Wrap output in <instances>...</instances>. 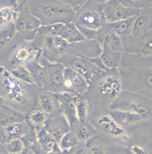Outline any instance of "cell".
I'll return each mask as SVG.
<instances>
[{
	"instance_id": "1",
	"label": "cell",
	"mask_w": 152,
	"mask_h": 154,
	"mask_svg": "<svg viewBox=\"0 0 152 154\" xmlns=\"http://www.w3.org/2000/svg\"><path fill=\"white\" fill-rule=\"evenodd\" d=\"M118 71L123 90L152 100V58L123 52Z\"/></svg>"
},
{
	"instance_id": "2",
	"label": "cell",
	"mask_w": 152,
	"mask_h": 154,
	"mask_svg": "<svg viewBox=\"0 0 152 154\" xmlns=\"http://www.w3.org/2000/svg\"><path fill=\"white\" fill-rule=\"evenodd\" d=\"M40 89L36 85L20 81L5 69H0V96L5 106L26 114L38 107Z\"/></svg>"
},
{
	"instance_id": "3",
	"label": "cell",
	"mask_w": 152,
	"mask_h": 154,
	"mask_svg": "<svg viewBox=\"0 0 152 154\" xmlns=\"http://www.w3.org/2000/svg\"><path fill=\"white\" fill-rule=\"evenodd\" d=\"M123 91L118 69L103 72L89 85L84 94L90 105L110 110L111 105Z\"/></svg>"
},
{
	"instance_id": "4",
	"label": "cell",
	"mask_w": 152,
	"mask_h": 154,
	"mask_svg": "<svg viewBox=\"0 0 152 154\" xmlns=\"http://www.w3.org/2000/svg\"><path fill=\"white\" fill-rule=\"evenodd\" d=\"M88 121L94 126L96 136L103 143H115L127 147L130 146L129 128L119 125L112 119L109 110L89 104Z\"/></svg>"
},
{
	"instance_id": "5",
	"label": "cell",
	"mask_w": 152,
	"mask_h": 154,
	"mask_svg": "<svg viewBox=\"0 0 152 154\" xmlns=\"http://www.w3.org/2000/svg\"><path fill=\"white\" fill-rule=\"evenodd\" d=\"M32 14L41 21V26L73 22L75 13L64 0L28 1Z\"/></svg>"
},
{
	"instance_id": "6",
	"label": "cell",
	"mask_w": 152,
	"mask_h": 154,
	"mask_svg": "<svg viewBox=\"0 0 152 154\" xmlns=\"http://www.w3.org/2000/svg\"><path fill=\"white\" fill-rule=\"evenodd\" d=\"M41 51L32 41H26L16 34L9 45L0 54V63L9 71L40 58Z\"/></svg>"
},
{
	"instance_id": "7",
	"label": "cell",
	"mask_w": 152,
	"mask_h": 154,
	"mask_svg": "<svg viewBox=\"0 0 152 154\" xmlns=\"http://www.w3.org/2000/svg\"><path fill=\"white\" fill-rule=\"evenodd\" d=\"M104 0H87L84 8L76 13L73 23L79 30L97 32L107 24Z\"/></svg>"
},
{
	"instance_id": "8",
	"label": "cell",
	"mask_w": 152,
	"mask_h": 154,
	"mask_svg": "<svg viewBox=\"0 0 152 154\" xmlns=\"http://www.w3.org/2000/svg\"><path fill=\"white\" fill-rule=\"evenodd\" d=\"M110 109L128 111L138 114L143 119H152V100L125 90L121 92Z\"/></svg>"
},
{
	"instance_id": "9",
	"label": "cell",
	"mask_w": 152,
	"mask_h": 154,
	"mask_svg": "<svg viewBox=\"0 0 152 154\" xmlns=\"http://www.w3.org/2000/svg\"><path fill=\"white\" fill-rule=\"evenodd\" d=\"M58 63H61L65 68H70L80 73L89 85L103 72L108 70L103 66L99 58L85 59L67 54Z\"/></svg>"
},
{
	"instance_id": "10",
	"label": "cell",
	"mask_w": 152,
	"mask_h": 154,
	"mask_svg": "<svg viewBox=\"0 0 152 154\" xmlns=\"http://www.w3.org/2000/svg\"><path fill=\"white\" fill-rule=\"evenodd\" d=\"M32 42L41 51V55L51 63H58L69 52L70 43L58 36H44L38 32Z\"/></svg>"
},
{
	"instance_id": "11",
	"label": "cell",
	"mask_w": 152,
	"mask_h": 154,
	"mask_svg": "<svg viewBox=\"0 0 152 154\" xmlns=\"http://www.w3.org/2000/svg\"><path fill=\"white\" fill-rule=\"evenodd\" d=\"M38 61L46 69V76L41 89L53 93L64 92V66L59 63H51L42 55Z\"/></svg>"
},
{
	"instance_id": "12",
	"label": "cell",
	"mask_w": 152,
	"mask_h": 154,
	"mask_svg": "<svg viewBox=\"0 0 152 154\" xmlns=\"http://www.w3.org/2000/svg\"><path fill=\"white\" fill-rule=\"evenodd\" d=\"M16 32L26 41H33L41 26V21L32 14L28 1H25L14 21Z\"/></svg>"
},
{
	"instance_id": "13",
	"label": "cell",
	"mask_w": 152,
	"mask_h": 154,
	"mask_svg": "<svg viewBox=\"0 0 152 154\" xmlns=\"http://www.w3.org/2000/svg\"><path fill=\"white\" fill-rule=\"evenodd\" d=\"M104 13L107 22L113 23L136 17L139 14V10L127 7L121 3L120 0H106Z\"/></svg>"
},
{
	"instance_id": "14",
	"label": "cell",
	"mask_w": 152,
	"mask_h": 154,
	"mask_svg": "<svg viewBox=\"0 0 152 154\" xmlns=\"http://www.w3.org/2000/svg\"><path fill=\"white\" fill-rule=\"evenodd\" d=\"M89 88V83L80 73L64 67V92L73 96H84Z\"/></svg>"
},
{
	"instance_id": "15",
	"label": "cell",
	"mask_w": 152,
	"mask_h": 154,
	"mask_svg": "<svg viewBox=\"0 0 152 154\" xmlns=\"http://www.w3.org/2000/svg\"><path fill=\"white\" fill-rule=\"evenodd\" d=\"M68 54L80 58L96 59L99 58L102 54V47L96 40L85 39V41L81 42L70 44L69 52Z\"/></svg>"
},
{
	"instance_id": "16",
	"label": "cell",
	"mask_w": 152,
	"mask_h": 154,
	"mask_svg": "<svg viewBox=\"0 0 152 154\" xmlns=\"http://www.w3.org/2000/svg\"><path fill=\"white\" fill-rule=\"evenodd\" d=\"M95 40L98 42L102 48L117 52H123L122 38L113 32L108 23L96 32Z\"/></svg>"
},
{
	"instance_id": "17",
	"label": "cell",
	"mask_w": 152,
	"mask_h": 154,
	"mask_svg": "<svg viewBox=\"0 0 152 154\" xmlns=\"http://www.w3.org/2000/svg\"><path fill=\"white\" fill-rule=\"evenodd\" d=\"M44 127L52 135L57 143L64 134L71 130L69 123L60 112L47 116Z\"/></svg>"
},
{
	"instance_id": "18",
	"label": "cell",
	"mask_w": 152,
	"mask_h": 154,
	"mask_svg": "<svg viewBox=\"0 0 152 154\" xmlns=\"http://www.w3.org/2000/svg\"><path fill=\"white\" fill-rule=\"evenodd\" d=\"M55 95L58 99L60 113L66 118L68 122L70 125V127L74 125L76 123L79 122L76 115L74 96L67 92L55 93Z\"/></svg>"
},
{
	"instance_id": "19",
	"label": "cell",
	"mask_w": 152,
	"mask_h": 154,
	"mask_svg": "<svg viewBox=\"0 0 152 154\" xmlns=\"http://www.w3.org/2000/svg\"><path fill=\"white\" fill-rule=\"evenodd\" d=\"M38 108L47 116L60 112L58 102L55 93L40 89L38 94Z\"/></svg>"
},
{
	"instance_id": "20",
	"label": "cell",
	"mask_w": 152,
	"mask_h": 154,
	"mask_svg": "<svg viewBox=\"0 0 152 154\" xmlns=\"http://www.w3.org/2000/svg\"><path fill=\"white\" fill-rule=\"evenodd\" d=\"M123 54V52H117L106 48H102V54L99 59L106 69H118L121 65Z\"/></svg>"
},
{
	"instance_id": "21",
	"label": "cell",
	"mask_w": 152,
	"mask_h": 154,
	"mask_svg": "<svg viewBox=\"0 0 152 154\" xmlns=\"http://www.w3.org/2000/svg\"><path fill=\"white\" fill-rule=\"evenodd\" d=\"M109 113L111 114L112 119L116 121L119 125L123 127L132 126L135 124L139 123V121L143 120V119L141 118L138 114H135L131 112L128 111H123V110H113L110 109Z\"/></svg>"
},
{
	"instance_id": "22",
	"label": "cell",
	"mask_w": 152,
	"mask_h": 154,
	"mask_svg": "<svg viewBox=\"0 0 152 154\" xmlns=\"http://www.w3.org/2000/svg\"><path fill=\"white\" fill-rule=\"evenodd\" d=\"M152 25V19L147 15L139 14L134 19L132 35L134 38L141 40L149 32Z\"/></svg>"
},
{
	"instance_id": "23",
	"label": "cell",
	"mask_w": 152,
	"mask_h": 154,
	"mask_svg": "<svg viewBox=\"0 0 152 154\" xmlns=\"http://www.w3.org/2000/svg\"><path fill=\"white\" fill-rule=\"evenodd\" d=\"M26 120V114L8 106L0 108V126L8 127L12 124Z\"/></svg>"
},
{
	"instance_id": "24",
	"label": "cell",
	"mask_w": 152,
	"mask_h": 154,
	"mask_svg": "<svg viewBox=\"0 0 152 154\" xmlns=\"http://www.w3.org/2000/svg\"><path fill=\"white\" fill-rule=\"evenodd\" d=\"M71 130L75 134L76 137L80 142L85 143L95 136L97 132L94 126L87 120L85 122H78L71 127Z\"/></svg>"
},
{
	"instance_id": "25",
	"label": "cell",
	"mask_w": 152,
	"mask_h": 154,
	"mask_svg": "<svg viewBox=\"0 0 152 154\" xmlns=\"http://www.w3.org/2000/svg\"><path fill=\"white\" fill-rule=\"evenodd\" d=\"M58 36L63 38V40L68 43H77L85 41V36L81 33L79 28L76 26L73 22L64 24L61 28Z\"/></svg>"
},
{
	"instance_id": "26",
	"label": "cell",
	"mask_w": 152,
	"mask_h": 154,
	"mask_svg": "<svg viewBox=\"0 0 152 154\" xmlns=\"http://www.w3.org/2000/svg\"><path fill=\"white\" fill-rule=\"evenodd\" d=\"M17 34L14 22L0 25V54L9 45Z\"/></svg>"
},
{
	"instance_id": "27",
	"label": "cell",
	"mask_w": 152,
	"mask_h": 154,
	"mask_svg": "<svg viewBox=\"0 0 152 154\" xmlns=\"http://www.w3.org/2000/svg\"><path fill=\"white\" fill-rule=\"evenodd\" d=\"M36 131L37 140L47 153L58 147L57 141L54 140L53 137L44 126L36 129Z\"/></svg>"
},
{
	"instance_id": "28",
	"label": "cell",
	"mask_w": 152,
	"mask_h": 154,
	"mask_svg": "<svg viewBox=\"0 0 152 154\" xmlns=\"http://www.w3.org/2000/svg\"><path fill=\"white\" fill-rule=\"evenodd\" d=\"M134 19L135 17L119 20L117 22L108 23V24L114 33H116L117 35L120 36L121 38H124V37H128L132 35Z\"/></svg>"
},
{
	"instance_id": "29",
	"label": "cell",
	"mask_w": 152,
	"mask_h": 154,
	"mask_svg": "<svg viewBox=\"0 0 152 154\" xmlns=\"http://www.w3.org/2000/svg\"><path fill=\"white\" fill-rule=\"evenodd\" d=\"M25 67L28 69V71L32 75L36 86L39 88H41L42 82L44 81V78L46 76V69L44 66L42 64H41L38 59H36V60H33V61L27 63L25 65Z\"/></svg>"
},
{
	"instance_id": "30",
	"label": "cell",
	"mask_w": 152,
	"mask_h": 154,
	"mask_svg": "<svg viewBox=\"0 0 152 154\" xmlns=\"http://www.w3.org/2000/svg\"><path fill=\"white\" fill-rule=\"evenodd\" d=\"M47 119V115L38 107L26 113V121L35 129L43 127Z\"/></svg>"
},
{
	"instance_id": "31",
	"label": "cell",
	"mask_w": 152,
	"mask_h": 154,
	"mask_svg": "<svg viewBox=\"0 0 152 154\" xmlns=\"http://www.w3.org/2000/svg\"><path fill=\"white\" fill-rule=\"evenodd\" d=\"M26 146L21 139H10L5 144H0L1 154H21L26 151Z\"/></svg>"
},
{
	"instance_id": "32",
	"label": "cell",
	"mask_w": 152,
	"mask_h": 154,
	"mask_svg": "<svg viewBox=\"0 0 152 154\" xmlns=\"http://www.w3.org/2000/svg\"><path fill=\"white\" fill-rule=\"evenodd\" d=\"M31 126L28 123L25 121L17 122L10 125L9 126L6 127V131L9 136V139H21L27 132L31 130Z\"/></svg>"
},
{
	"instance_id": "33",
	"label": "cell",
	"mask_w": 152,
	"mask_h": 154,
	"mask_svg": "<svg viewBox=\"0 0 152 154\" xmlns=\"http://www.w3.org/2000/svg\"><path fill=\"white\" fill-rule=\"evenodd\" d=\"M76 115L79 122H85L88 120L89 103L84 96H74Z\"/></svg>"
},
{
	"instance_id": "34",
	"label": "cell",
	"mask_w": 152,
	"mask_h": 154,
	"mask_svg": "<svg viewBox=\"0 0 152 154\" xmlns=\"http://www.w3.org/2000/svg\"><path fill=\"white\" fill-rule=\"evenodd\" d=\"M136 41L139 46V54L152 58V25L146 36L141 40L136 39Z\"/></svg>"
},
{
	"instance_id": "35",
	"label": "cell",
	"mask_w": 152,
	"mask_h": 154,
	"mask_svg": "<svg viewBox=\"0 0 152 154\" xmlns=\"http://www.w3.org/2000/svg\"><path fill=\"white\" fill-rule=\"evenodd\" d=\"M79 143H80V141L76 137L75 134L72 130H70L66 134H64L61 137V139L58 140V146L59 149L62 152H66V151H68V150L72 149L73 147L76 146Z\"/></svg>"
},
{
	"instance_id": "36",
	"label": "cell",
	"mask_w": 152,
	"mask_h": 154,
	"mask_svg": "<svg viewBox=\"0 0 152 154\" xmlns=\"http://www.w3.org/2000/svg\"><path fill=\"white\" fill-rule=\"evenodd\" d=\"M87 154H107V147L97 136L85 142Z\"/></svg>"
},
{
	"instance_id": "37",
	"label": "cell",
	"mask_w": 152,
	"mask_h": 154,
	"mask_svg": "<svg viewBox=\"0 0 152 154\" xmlns=\"http://www.w3.org/2000/svg\"><path fill=\"white\" fill-rule=\"evenodd\" d=\"M10 72L14 76L17 78L20 81H21V82L31 84V85H36L32 75L30 74L28 69L25 66H19L17 68L14 69L13 70H11Z\"/></svg>"
},
{
	"instance_id": "38",
	"label": "cell",
	"mask_w": 152,
	"mask_h": 154,
	"mask_svg": "<svg viewBox=\"0 0 152 154\" xmlns=\"http://www.w3.org/2000/svg\"><path fill=\"white\" fill-rule=\"evenodd\" d=\"M24 144L26 146V148L31 150L32 147H34L37 144V136H36V131L35 128L32 127L31 130L27 132L25 136L21 138Z\"/></svg>"
},
{
	"instance_id": "39",
	"label": "cell",
	"mask_w": 152,
	"mask_h": 154,
	"mask_svg": "<svg viewBox=\"0 0 152 154\" xmlns=\"http://www.w3.org/2000/svg\"><path fill=\"white\" fill-rule=\"evenodd\" d=\"M107 147V154H133L129 147L115 143H104Z\"/></svg>"
},
{
	"instance_id": "40",
	"label": "cell",
	"mask_w": 152,
	"mask_h": 154,
	"mask_svg": "<svg viewBox=\"0 0 152 154\" xmlns=\"http://www.w3.org/2000/svg\"><path fill=\"white\" fill-rule=\"evenodd\" d=\"M64 24H55L46 26H41L39 32L44 36H58L61 28Z\"/></svg>"
},
{
	"instance_id": "41",
	"label": "cell",
	"mask_w": 152,
	"mask_h": 154,
	"mask_svg": "<svg viewBox=\"0 0 152 154\" xmlns=\"http://www.w3.org/2000/svg\"><path fill=\"white\" fill-rule=\"evenodd\" d=\"M65 2L76 14L84 8L87 0H65Z\"/></svg>"
},
{
	"instance_id": "42",
	"label": "cell",
	"mask_w": 152,
	"mask_h": 154,
	"mask_svg": "<svg viewBox=\"0 0 152 154\" xmlns=\"http://www.w3.org/2000/svg\"><path fill=\"white\" fill-rule=\"evenodd\" d=\"M25 1H10V0H0V9L4 8H16L20 10Z\"/></svg>"
},
{
	"instance_id": "43",
	"label": "cell",
	"mask_w": 152,
	"mask_h": 154,
	"mask_svg": "<svg viewBox=\"0 0 152 154\" xmlns=\"http://www.w3.org/2000/svg\"><path fill=\"white\" fill-rule=\"evenodd\" d=\"M63 154H87L85 143L80 142L78 145L73 147L72 149L66 151V152H63Z\"/></svg>"
},
{
	"instance_id": "44",
	"label": "cell",
	"mask_w": 152,
	"mask_h": 154,
	"mask_svg": "<svg viewBox=\"0 0 152 154\" xmlns=\"http://www.w3.org/2000/svg\"><path fill=\"white\" fill-rule=\"evenodd\" d=\"M9 136L6 131V128L0 126V144H5L9 140Z\"/></svg>"
},
{
	"instance_id": "45",
	"label": "cell",
	"mask_w": 152,
	"mask_h": 154,
	"mask_svg": "<svg viewBox=\"0 0 152 154\" xmlns=\"http://www.w3.org/2000/svg\"><path fill=\"white\" fill-rule=\"evenodd\" d=\"M47 154H63V152L61 151V150L59 149V147H57L56 149L53 150V151H51L49 152H47Z\"/></svg>"
},
{
	"instance_id": "46",
	"label": "cell",
	"mask_w": 152,
	"mask_h": 154,
	"mask_svg": "<svg viewBox=\"0 0 152 154\" xmlns=\"http://www.w3.org/2000/svg\"><path fill=\"white\" fill-rule=\"evenodd\" d=\"M4 106H5V101L3 99V97L0 96V108H2V107H4Z\"/></svg>"
},
{
	"instance_id": "47",
	"label": "cell",
	"mask_w": 152,
	"mask_h": 154,
	"mask_svg": "<svg viewBox=\"0 0 152 154\" xmlns=\"http://www.w3.org/2000/svg\"><path fill=\"white\" fill-rule=\"evenodd\" d=\"M21 154H33V153H32V152H31V151H30V150L26 149V151H25V152H23V153H21Z\"/></svg>"
},
{
	"instance_id": "48",
	"label": "cell",
	"mask_w": 152,
	"mask_h": 154,
	"mask_svg": "<svg viewBox=\"0 0 152 154\" xmlns=\"http://www.w3.org/2000/svg\"><path fill=\"white\" fill-rule=\"evenodd\" d=\"M2 68H3V67H2V65H1V63H0V69H1Z\"/></svg>"
},
{
	"instance_id": "49",
	"label": "cell",
	"mask_w": 152,
	"mask_h": 154,
	"mask_svg": "<svg viewBox=\"0 0 152 154\" xmlns=\"http://www.w3.org/2000/svg\"><path fill=\"white\" fill-rule=\"evenodd\" d=\"M0 154H1V153H0Z\"/></svg>"
}]
</instances>
